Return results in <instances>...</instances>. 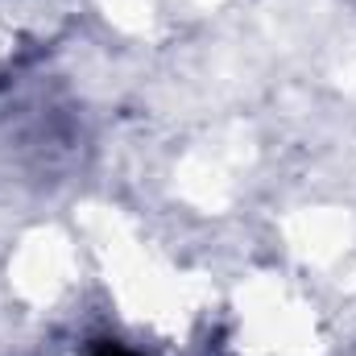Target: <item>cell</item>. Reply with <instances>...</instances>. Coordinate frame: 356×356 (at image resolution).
I'll return each mask as SVG.
<instances>
[{
    "label": "cell",
    "instance_id": "cell-1",
    "mask_svg": "<svg viewBox=\"0 0 356 356\" xmlns=\"http://www.w3.org/2000/svg\"><path fill=\"white\" fill-rule=\"evenodd\" d=\"M104 356H137V353H124V348H112V353H104Z\"/></svg>",
    "mask_w": 356,
    "mask_h": 356
}]
</instances>
